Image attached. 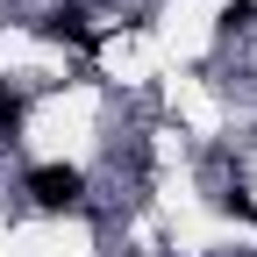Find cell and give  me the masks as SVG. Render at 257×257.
<instances>
[{
  "mask_svg": "<svg viewBox=\"0 0 257 257\" xmlns=\"http://www.w3.org/2000/svg\"><path fill=\"white\" fill-rule=\"evenodd\" d=\"M15 128H22V100L0 86V136H15Z\"/></svg>",
  "mask_w": 257,
  "mask_h": 257,
  "instance_id": "3957f363",
  "label": "cell"
},
{
  "mask_svg": "<svg viewBox=\"0 0 257 257\" xmlns=\"http://www.w3.org/2000/svg\"><path fill=\"white\" fill-rule=\"evenodd\" d=\"M79 193H86V179H79L72 165H36V172H29V200H36L43 214L79 207Z\"/></svg>",
  "mask_w": 257,
  "mask_h": 257,
  "instance_id": "6da1fadb",
  "label": "cell"
},
{
  "mask_svg": "<svg viewBox=\"0 0 257 257\" xmlns=\"http://www.w3.org/2000/svg\"><path fill=\"white\" fill-rule=\"evenodd\" d=\"M221 22H229V29H236V22H257V0H229V15H221Z\"/></svg>",
  "mask_w": 257,
  "mask_h": 257,
  "instance_id": "277c9868",
  "label": "cell"
},
{
  "mask_svg": "<svg viewBox=\"0 0 257 257\" xmlns=\"http://www.w3.org/2000/svg\"><path fill=\"white\" fill-rule=\"evenodd\" d=\"M43 36H57V43H100V36H93V29H86V15L79 8H57V15H43Z\"/></svg>",
  "mask_w": 257,
  "mask_h": 257,
  "instance_id": "7a4b0ae2",
  "label": "cell"
}]
</instances>
